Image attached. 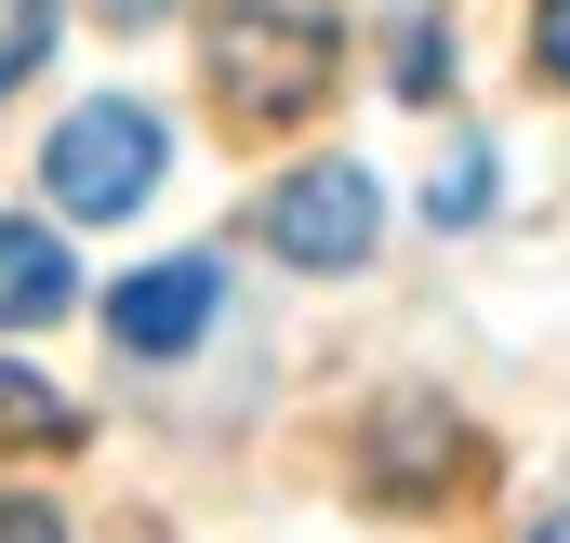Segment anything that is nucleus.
<instances>
[{
	"label": "nucleus",
	"mask_w": 570,
	"mask_h": 543,
	"mask_svg": "<svg viewBox=\"0 0 570 543\" xmlns=\"http://www.w3.org/2000/svg\"><path fill=\"white\" fill-rule=\"evenodd\" d=\"M199 67H213V93L239 120H305L332 93V67H345V27H332V0H213Z\"/></svg>",
	"instance_id": "obj_1"
},
{
	"label": "nucleus",
	"mask_w": 570,
	"mask_h": 543,
	"mask_svg": "<svg viewBox=\"0 0 570 543\" xmlns=\"http://www.w3.org/2000/svg\"><path fill=\"white\" fill-rule=\"evenodd\" d=\"M159 159H173L159 107H134V93H94V107H67V120H53V146H40V186H53V213L120 226V213H146Z\"/></svg>",
	"instance_id": "obj_2"
},
{
	"label": "nucleus",
	"mask_w": 570,
	"mask_h": 543,
	"mask_svg": "<svg viewBox=\"0 0 570 543\" xmlns=\"http://www.w3.org/2000/svg\"><path fill=\"white\" fill-rule=\"evenodd\" d=\"M372 239H385V199H372L358 159H305V172L266 186V253H292V266L345 278V266H372Z\"/></svg>",
	"instance_id": "obj_3"
},
{
	"label": "nucleus",
	"mask_w": 570,
	"mask_h": 543,
	"mask_svg": "<svg viewBox=\"0 0 570 543\" xmlns=\"http://www.w3.org/2000/svg\"><path fill=\"white\" fill-rule=\"evenodd\" d=\"M213 305H226V278L186 253V266H146V278H120V292H107V332H120L134 358H186V345L213 332Z\"/></svg>",
	"instance_id": "obj_4"
},
{
	"label": "nucleus",
	"mask_w": 570,
	"mask_h": 543,
	"mask_svg": "<svg viewBox=\"0 0 570 543\" xmlns=\"http://www.w3.org/2000/svg\"><path fill=\"white\" fill-rule=\"evenodd\" d=\"M464 477H478V451H464L451 411H385V424H372V504H438V491H464Z\"/></svg>",
	"instance_id": "obj_5"
},
{
	"label": "nucleus",
	"mask_w": 570,
	"mask_h": 543,
	"mask_svg": "<svg viewBox=\"0 0 570 543\" xmlns=\"http://www.w3.org/2000/svg\"><path fill=\"white\" fill-rule=\"evenodd\" d=\"M67 253H53V226H13L0 213V332H40V318H67Z\"/></svg>",
	"instance_id": "obj_6"
},
{
	"label": "nucleus",
	"mask_w": 570,
	"mask_h": 543,
	"mask_svg": "<svg viewBox=\"0 0 570 543\" xmlns=\"http://www.w3.org/2000/svg\"><path fill=\"white\" fill-rule=\"evenodd\" d=\"M67 437H80V411L53 398L40 372H13V358H0V451H67Z\"/></svg>",
	"instance_id": "obj_7"
},
{
	"label": "nucleus",
	"mask_w": 570,
	"mask_h": 543,
	"mask_svg": "<svg viewBox=\"0 0 570 543\" xmlns=\"http://www.w3.org/2000/svg\"><path fill=\"white\" fill-rule=\"evenodd\" d=\"M385 67H399V93H412V107L451 93V40H438V13H399V53H385Z\"/></svg>",
	"instance_id": "obj_8"
},
{
	"label": "nucleus",
	"mask_w": 570,
	"mask_h": 543,
	"mask_svg": "<svg viewBox=\"0 0 570 543\" xmlns=\"http://www.w3.org/2000/svg\"><path fill=\"white\" fill-rule=\"evenodd\" d=\"M40 53H53V0H0V93H13Z\"/></svg>",
	"instance_id": "obj_9"
},
{
	"label": "nucleus",
	"mask_w": 570,
	"mask_h": 543,
	"mask_svg": "<svg viewBox=\"0 0 570 543\" xmlns=\"http://www.w3.org/2000/svg\"><path fill=\"white\" fill-rule=\"evenodd\" d=\"M478 199H491V159L451 146V172H438V226H478Z\"/></svg>",
	"instance_id": "obj_10"
},
{
	"label": "nucleus",
	"mask_w": 570,
	"mask_h": 543,
	"mask_svg": "<svg viewBox=\"0 0 570 543\" xmlns=\"http://www.w3.org/2000/svg\"><path fill=\"white\" fill-rule=\"evenodd\" d=\"M531 67L570 93V0H544V13H531Z\"/></svg>",
	"instance_id": "obj_11"
},
{
	"label": "nucleus",
	"mask_w": 570,
	"mask_h": 543,
	"mask_svg": "<svg viewBox=\"0 0 570 543\" xmlns=\"http://www.w3.org/2000/svg\"><path fill=\"white\" fill-rule=\"evenodd\" d=\"M0 543H67V517H53V504H27V491H0Z\"/></svg>",
	"instance_id": "obj_12"
},
{
	"label": "nucleus",
	"mask_w": 570,
	"mask_h": 543,
	"mask_svg": "<svg viewBox=\"0 0 570 543\" xmlns=\"http://www.w3.org/2000/svg\"><path fill=\"white\" fill-rule=\"evenodd\" d=\"M94 13H107V27H146V13H159V0H94Z\"/></svg>",
	"instance_id": "obj_13"
},
{
	"label": "nucleus",
	"mask_w": 570,
	"mask_h": 543,
	"mask_svg": "<svg viewBox=\"0 0 570 543\" xmlns=\"http://www.w3.org/2000/svg\"><path fill=\"white\" fill-rule=\"evenodd\" d=\"M531 543H570V517H544V531H531Z\"/></svg>",
	"instance_id": "obj_14"
}]
</instances>
